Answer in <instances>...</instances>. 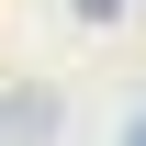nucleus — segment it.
<instances>
[{
  "label": "nucleus",
  "mask_w": 146,
  "mask_h": 146,
  "mask_svg": "<svg viewBox=\"0 0 146 146\" xmlns=\"http://www.w3.org/2000/svg\"><path fill=\"white\" fill-rule=\"evenodd\" d=\"M79 11H90V23H112V11H124V0H79Z\"/></svg>",
  "instance_id": "f257e3e1"
},
{
  "label": "nucleus",
  "mask_w": 146,
  "mask_h": 146,
  "mask_svg": "<svg viewBox=\"0 0 146 146\" xmlns=\"http://www.w3.org/2000/svg\"><path fill=\"white\" fill-rule=\"evenodd\" d=\"M124 146H146V112H124Z\"/></svg>",
  "instance_id": "f03ea898"
}]
</instances>
